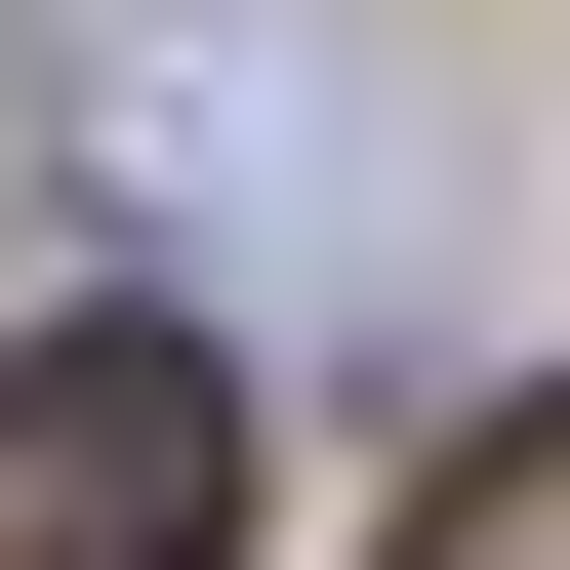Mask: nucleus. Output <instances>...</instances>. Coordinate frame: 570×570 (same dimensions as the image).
Masks as SVG:
<instances>
[{"label": "nucleus", "mask_w": 570, "mask_h": 570, "mask_svg": "<svg viewBox=\"0 0 570 570\" xmlns=\"http://www.w3.org/2000/svg\"><path fill=\"white\" fill-rule=\"evenodd\" d=\"M245 530V367L204 326H41L0 367V570H204Z\"/></svg>", "instance_id": "f03ea898"}, {"label": "nucleus", "mask_w": 570, "mask_h": 570, "mask_svg": "<svg viewBox=\"0 0 570 570\" xmlns=\"http://www.w3.org/2000/svg\"><path fill=\"white\" fill-rule=\"evenodd\" d=\"M41 164L245 285H407V122L326 82V0H41Z\"/></svg>", "instance_id": "f257e3e1"}, {"label": "nucleus", "mask_w": 570, "mask_h": 570, "mask_svg": "<svg viewBox=\"0 0 570 570\" xmlns=\"http://www.w3.org/2000/svg\"><path fill=\"white\" fill-rule=\"evenodd\" d=\"M407 570H570V407H489V449L407 489Z\"/></svg>", "instance_id": "7ed1b4c3"}]
</instances>
